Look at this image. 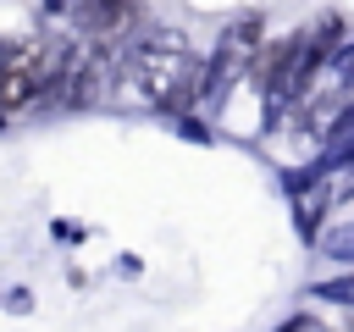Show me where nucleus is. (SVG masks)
<instances>
[{
	"label": "nucleus",
	"mask_w": 354,
	"mask_h": 332,
	"mask_svg": "<svg viewBox=\"0 0 354 332\" xmlns=\"http://www.w3.org/2000/svg\"><path fill=\"white\" fill-rule=\"evenodd\" d=\"M66 72H61V50L55 44H28V50H11L6 72H0V100L6 105H28L33 94L55 89Z\"/></svg>",
	"instance_id": "nucleus-1"
},
{
	"label": "nucleus",
	"mask_w": 354,
	"mask_h": 332,
	"mask_svg": "<svg viewBox=\"0 0 354 332\" xmlns=\"http://www.w3.org/2000/svg\"><path fill=\"white\" fill-rule=\"evenodd\" d=\"M138 72L149 77V94H155V100L183 94V83L194 77V66H188V55H183L177 44H149V50L138 55Z\"/></svg>",
	"instance_id": "nucleus-2"
},
{
	"label": "nucleus",
	"mask_w": 354,
	"mask_h": 332,
	"mask_svg": "<svg viewBox=\"0 0 354 332\" xmlns=\"http://www.w3.org/2000/svg\"><path fill=\"white\" fill-rule=\"evenodd\" d=\"M6 61H11V50H6V44H0V72H6Z\"/></svg>",
	"instance_id": "nucleus-3"
}]
</instances>
